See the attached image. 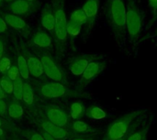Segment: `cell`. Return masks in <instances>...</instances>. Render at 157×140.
<instances>
[{
  "label": "cell",
  "mask_w": 157,
  "mask_h": 140,
  "mask_svg": "<svg viewBox=\"0 0 157 140\" xmlns=\"http://www.w3.org/2000/svg\"><path fill=\"white\" fill-rule=\"evenodd\" d=\"M104 15L118 42L126 36V0H105Z\"/></svg>",
  "instance_id": "1"
},
{
  "label": "cell",
  "mask_w": 157,
  "mask_h": 140,
  "mask_svg": "<svg viewBox=\"0 0 157 140\" xmlns=\"http://www.w3.org/2000/svg\"><path fill=\"white\" fill-rule=\"evenodd\" d=\"M143 12L137 0H126V36L131 43H135L143 29Z\"/></svg>",
  "instance_id": "2"
},
{
  "label": "cell",
  "mask_w": 157,
  "mask_h": 140,
  "mask_svg": "<svg viewBox=\"0 0 157 140\" xmlns=\"http://www.w3.org/2000/svg\"><path fill=\"white\" fill-rule=\"evenodd\" d=\"M142 113V110H136L117 118L109 126L103 140H117L127 138L135 119L140 116Z\"/></svg>",
  "instance_id": "3"
},
{
  "label": "cell",
  "mask_w": 157,
  "mask_h": 140,
  "mask_svg": "<svg viewBox=\"0 0 157 140\" xmlns=\"http://www.w3.org/2000/svg\"><path fill=\"white\" fill-rule=\"evenodd\" d=\"M52 9L55 17L54 36L58 42L64 43L67 39V18L64 8V0H52Z\"/></svg>",
  "instance_id": "4"
},
{
  "label": "cell",
  "mask_w": 157,
  "mask_h": 140,
  "mask_svg": "<svg viewBox=\"0 0 157 140\" xmlns=\"http://www.w3.org/2000/svg\"><path fill=\"white\" fill-rule=\"evenodd\" d=\"M99 8V0H86L82 6V9L85 12L86 22L85 25V29L87 34H90L92 31L98 14Z\"/></svg>",
  "instance_id": "5"
},
{
  "label": "cell",
  "mask_w": 157,
  "mask_h": 140,
  "mask_svg": "<svg viewBox=\"0 0 157 140\" xmlns=\"http://www.w3.org/2000/svg\"><path fill=\"white\" fill-rule=\"evenodd\" d=\"M40 61H41L42 67H43V72L50 79H52L57 83H60L63 81V72L52 57H50L48 55H43L41 57Z\"/></svg>",
  "instance_id": "6"
},
{
  "label": "cell",
  "mask_w": 157,
  "mask_h": 140,
  "mask_svg": "<svg viewBox=\"0 0 157 140\" xmlns=\"http://www.w3.org/2000/svg\"><path fill=\"white\" fill-rule=\"evenodd\" d=\"M105 68V62L98 58L93 60L81 76V84L84 86L98 76Z\"/></svg>",
  "instance_id": "7"
},
{
  "label": "cell",
  "mask_w": 157,
  "mask_h": 140,
  "mask_svg": "<svg viewBox=\"0 0 157 140\" xmlns=\"http://www.w3.org/2000/svg\"><path fill=\"white\" fill-rule=\"evenodd\" d=\"M40 93L43 96L47 98H59L70 94L71 91H69L62 83L54 82L42 85L40 89Z\"/></svg>",
  "instance_id": "8"
},
{
  "label": "cell",
  "mask_w": 157,
  "mask_h": 140,
  "mask_svg": "<svg viewBox=\"0 0 157 140\" xmlns=\"http://www.w3.org/2000/svg\"><path fill=\"white\" fill-rule=\"evenodd\" d=\"M36 5L34 3H29L26 0H14L9 3L8 9L14 15L23 17L32 13L35 9Z\"/></svg>",
  "instance_id": "9"
},
{
  "label": "cell",
  "mask_w": 157,
  "mask_h": 140,
  "mask_svg": "<svg viewBox=\"0 0 157 140\" xmlns=\"http://www.w3.org/2000/svg\"><path fill=\"white\" fill-rule=\"evenodd\" d=\"M98 57H93L91 55H84L76 58L70 65V71L74 75L82 76L85 70L88 66V64Z\"/></svg>",
  "instance_id": "10"
},
{
  "label": "cell",
  "mask_w": 157,
  "mask_h": 140,
  "mask_svg": "<svg viewBox=\"0 0 157 140\" xmlns=\"http://www.w3.org/2000/svg\"><path fill=\"white\" fill-rule=\"evenodd\" d=\"M47 117L51 123L61 127H63L68 124L66 114L59 108H49L47 111Z\"/></svg>",
  "instance_id": "11"
},
{
  "label": "cell",
  "mask_w": 157,
  "mask_h": 140,
  "mask_svg": "<svg viewBox=\"0 0 157 140\" xmlns=\"http://www.w3.org/2000/svg\"><path fill=\"white\" fill-rule=\"evenodd\" d=\"M3 18L6 21V23L13 28L16 30H25L28 28V25L26 21L19 16L14 15L12 13H5L3 14Z\"/></svg>",
  "instance_id": "12"
},
{
  "label": "cell",
  "mask_w": 157,
  "mask_h": 140,
  "mask_svg": "<svg viewBox=\"0 0 157 140\" xmlns=\"http://www.w3.org/2000/svg\"><path fill=\"white\" fill-rule=\"evenodd\" d=\"M40 23L41 26L48 31L53 32L54 27H55V17H54V12L52 7H45L42 10L41 17H40Z\"/></svg>",
  "instance_id": "13"
},
{
  "label": "cell",
  "mask_w": 157,
  "mask_h": 140,
  "mask_svg": "<svg viewBox=\"0 0 157 140\" xmlns=\"http://www.w3.org/2000/svg\"><path fill=\"white\" fill-rule=\"evenodd\" d=\"M41 127L45 130V132H47L48 134H50L56 139H63V138H66L68 135L67 131L65 129H63V127H58V126L51 123L50 121L43 122L41 124Z\"/></svg>",
  "instance_id": "14"
},
{
  "label": "cell",
  "mask_w": 157,
  "mask_h": 140,
  "mask_svg": "<svg viewBox=\"0 0 157 140\" xmlns=\"http://www.w3.org/2000/svg\"><path fill=\"white\" fill-rule=\"evenodd\" d=\"M29 74L33 75L34 77H40L43 74V67L41 61L36 57H29L27 61Z\"/></svg>",
  "instance_id": "15"
},
{
  "label": "cell",
  "mask_w": 157,
  "mask_h": 140,
  "mask_svg": "<svg viewBox=\"0 0 157 140\" xmlns=\"http://www.w3.org/2000/svg\"><path fill=\"white\" fill-rule=\"evenodd\" d=\"M32 42L34 45L40 48H48L52 45V38L45 32H38L34 35L32 39Z\"/></svg>",
  "instance_id": "16"
},
{
  "label": "cell",
  "mask_w": 157,
  "mask_h": 140,
  "mask_svg": "<svg viewBox=\"0 0 157 140\" xmlns=\"http://www.w3.org/2000/svg\"><path fill=\"white\" fill-rule=\"evenodd\" d=\"M86 115L89 118L94 120H102L107 117L106 112L98 106H90L89 108H87Z\"/></svg>",
  "instance_id": "17"
},
{
  "label": "cell",
  "mask_w": 157,
  "mask_h": 140,
  "mask_svg": "<svg viewBox=\"0 0 157 140\" xmlns=\"http://www.w3.org/2000/svg\"><path fill=\"white\" fill-rule=\"evenodd\" d=\"M82 28H83L82 24L69 19L68 22H67V28H66L67 36H69L71 38L77 37L80 34V32L82 30Z\"/></svg>",
  "instance_id": "18"
},
{
  "label": "cell",
  "mask_w": 157,
  "mask_h": 140,
  "mask_svg": "<svg viewBox=\"0 0 157 140\" xmlns=\"http://www.w3.org/2000/svg\"><path fill=\"white\" fill-rule=\"evenodd\" d=\"M17 68H18L20 76L25 80L29 79V66H28V62H27L26 59L23 56H18V58H17Z\"/></svg>",
  "instance_id": "19"
},
{
  "label": "cell",
  "mask_w": 157,
  "mask_h": 140,
  "mask_svg": "<svg viewBox=\"0 0 157 140\" xmlns=\"http://www.w3.org/2000/svg\"><path fill=\"white\" fill-rule=\"evenodd\" d=\"M70 19L71 20H74L75 22H78V23L82 24L83 26H85L86 25V17L85 12L82 9V7L74 10L72 12L71 16H70Z\"/></svg>",
  "instance_id": "20"
},
{
  "label": "cell",
  "mask_w": 157,
  "mask_h": 140,
  "mask_svg": "<svg viewBox=\"0 0 157 140\" xmlns=\"http://www.w3.org/2000/svg\"><path fill=\"white\" fill-rule=\"evenodd\" d=\"M73 129L75 132L82 133V134H87V133H91L93 131L92 128L86 123H85L83 121H80V120H76L75 122H74Z\"/></svg>",
  "instance_id": "21"
},
{
  "label": "cell",
  "mask_w": 157,
  "mask_h": 140,
  "mask_svg": "<svg viewBox=\"0 0 157 140\" xmlns=\"http://www.w3.org/2000/svg\"><path fill=\"white\" fill-rule=\"evenodd\" d=\"M13 94L16 99L21 100L23 96V90H24V83L21 81V79H17L14 81L13 83Z\"/></svg>",
  "instance_id": "22"
},
{
  "label": "cell",
  "mask_w": 157,
  "mask_h": 140,
  "mask_svg": "<svg viewBox=\"0 0 157 140\" xmlns=\"http://www.w3.org/2000/svg\"><path fill=\"white\" fill-rule=\"evenodd\" d=\"M22 100L27 105H31L34 100V94L31 86L29 83H24V90H23V96Z\"/></svg>",
  "instance_id": "23"
},
{
  "label": "cell",
  "mask_w": 157,
  "mask_h": 140,
  "mask_svg": "<svg viewBox=\"0 0 157 140\" xmlns=\"http://www.w3.org/2000/svg\"><path fill=\"white\" fill-rule=\"evenodd\" d=\"M85 109L80 103H74L71 105V116L74 119H78L84 115Z\"/></svg>",
  "instance_id": "24"
},
{
  "label": "cell",
  "mask_w": 157,
  "mask_h": 140,
  "mask_svg": "<svg viewBox=\"0 0 157 140\" xmlns=\"http://www.w3.org/2000/svg\"><path fill=\"white\" fill-rule=\"evenodd\" d=\"M8 115L12 118H18L23 115V108L18 104H12L8 107Z\"/></svg>",
  "instance_id": "25"
},
{
  "label": "cell",
  "mask_w": 157,
  "mask_h": 140,
  "mask_svg": "<svg viewBox=\"0 0 157 140\" xmlns=\"http://www.w3.org/2000/svg\"><path fill=\"white\" fill-rule=\"evenodd\" d=\"M148 131H149V127H145L139 131L133 132L132 134H130L127 137L126 140H146Z\"/></svg>",
  "instance_id": "26"
},
{
  "label": "cell",
  "mask_w": 157,
  "mask_h": 140,
  "mask_svg": "<svg viewBox=\"0 0 157 140\" xmlns=\"http://www.w3.org/2000/svg\"><path fill=\"white\" fill-rule=\"evenodd\" d=\"M0 85L5 93L6 94H13V82L10 79L3 78L0 81Z\"/></svg>",
  "instance_id": "27"
},
{
  "label": "cell",
  "mask_w": 157,
  "mask_h": 140,
  "mask_svg": "<svg viewBox=\"0 0 157 140\" xmlns=\"http://www.w3.org/2000/svg\"><path fill=\"white\" fill-rule=\"evenodd\" d=\"M10 67H11V61H10L9 58L3 57L0 60V72L1 73H6Z\"/></svg>",
  "instance_id": "28"
},
{
  "label": "cell",
  "mask_w": 157,
  "mask_h": 140,
  "mask_svg": "<svg viewBox=\"0 0 157 140\" xmlns=\"http://www.w3.org/2000/svg\"><path fill=\"white\" fill-rule=\"evenodd\" d=\"M7 76H8V78H9L12 82L17 80V79L19 78V76H20L18 68H17V66H11V67L9 68V70L7 71Z\"/></svg>",
  "instance_id": "29"
},
{
  "label": "cell",
  "mask_w": 157,
  "mask_h": 140,
  "mask_svg": "<svg viewBox=\"0 0 157 140\" xmlns=\"http://www.w3.org/2000/svg\"><path fill=\"white\" fill-rule=\"evenodd\" d=\"M149 6L152 12V20L155 21L157 17V0H149Z\"/></svg>",
  "instance_id": "30"
},
{
  "label": "cell",
  "mask_w": 157,
  "mask_h": 140,
  "mask_svg": "<svg viewBox=\"0 0 157 140\" xmlns=\"http://www.w3.org/2000/svg\"><path fill=\"white\" fill-rule=\"evenodd\" d=\"M7 28V24L4 20L3 17L0 16V33H4Z\"/></svg>",
  "instance_id": "31"
},
{
  "label": "cell",
  "mask_w": 157,
  "mask_h": 140,
  "mask_svg": "<svg viewBox=\"0 0 157 140\" xmlns=\"http://www.w3.org/2000/svg\"><path fill=\"white\" fill-rule=\"evenodd\" d=\"M6 104H5V102L2 100V99H0V115H4L5 114V112H6Z\"/></svg>",
  "instance_id": "32"
},
{
  "label": "cell",
  "mask_w": 157,
  "mask_h": 140,
  "mask_svg": "<svg viewBox=\"0 0 157 140\" xmlns=\"http://www.w3.org/2000/svg\"><path fill=\"white\" fill-rule=\"evenodd\" d=\"M30 140H45V139H44V138H43L41 135H40V134H34V135H32V136H31Z\"/></svg>",
  "instance_id": "33"
},
{
  "label": "cell",
  "mask_w": 157,
  "mask_h": 140,
  "mask_svg": "<svg viewBox=\"0 0 157 140\" xmlns=\"http://www.w3.org/2000/svg\"><path fill=\"white\" fill-rule=\"evenodd\" d=\"M42 137L44 138V139L45 140H56V138H54L52 136H51V135L48 134L47 132H44L43 135H42Z\"/></svg>",
  "instance_id": "34"
},
{
  "label": "cell",
  "mask_w": 157,
  "mask_h": 140,
  "mask_svg": "<svg viewBox=\"0 0 157 140\" xmlns=\"http://www.w3.org/2000/svg\"><path fill=\"white\" fill-rule=\"evenodd\" d=\"M3 53H4V43L0 39V60L3 58Z\"/></svg>",
  "instance_id": "35"
},
{
  "label": "cell",
  "mask_w": 157,
  "mask_h": 140,
  "mask_svg": "<svg viewBox=\"0 0 157 140\" xmlns=\"http://www.w3.org/2000/svg\"><path fill=\"white\" fill-rule=\"evenodd\" d=\"M5 96H6L5 92H4V90L2 89L1 85H0V99H4V98H5Z\"/></svg>",
  "instance_id": "36"
},
{
  "label": "cell",
  "mask_w": 157,
  "mask_h": 140,
  "mask_svg": "<svg viewBox=\"0 0 157 140\" xmlns=\"http://www.w3.org/2000/svg\"><path fill=\"white\" fill-rule=\"evenodd\" d=\"M153 37H157V28H155V32H154V34H153Z\"/></svg>",
  "instance_id": "37"
},
{
  "label": "cell",
  "mask_w": 157,
  "mask_h": 140,
  "mask_svg": "<svg viewBox=\"0 0 157 140\" xmlns=\"http://www.w3.org/2000/svg\"><path fill=\"white\" fill-rule=\"evenodd\" d=\"M73 140H86V139H85V138H75V139H73Z\"/></svg>",
  "instance_id": "38"
},
{
  "label": "cell",
  "mask_w": 157,
  "mask_h": 140,
  "mask_svg": "<svg viewBox=\"0 0 157 140\" xmlns=\"http://www.w3.org/2000/svg\"><path fill=\"white\" fill-rule=\"evenodd\" d=\"M5 1L4 0H0V6H3V3H4Z\"/></svg>",
  "instance_id": "39"
},
{
  "label": "cell",
  "mask_w": 157,
  "mask_h": 140,
  "mask_svg": "<svg viewBox=\"0 0 157 140\" xmlns=\"http://www.w3.org/2000/svg\"><path fill=\"white\" fill-rule=\"evenodd\" d=\"M26 1H28V2H29V3H34L36 0H26Z\"/></svg>",
  "instance_id": "40"
},
{
  "label": "cell",
  "mask_w": 157,
  "mask_h": 140,
  "mask_svg": "<svg viewBox=\"0 0 157 140\" xmlns=\"http://www.w3.org/2000/svg\"><path fill=\"white\" fill-rule=\"evenodd\" d=\"M3 135V130H2V128L0 127V136H2Z\"/></svg>",
  "instance_id": "41"
},
{
  "label": "cell",
  "mask_w": 157,
  "mask_h": 140,
  "mask_svg": "<svg viewBox=\"0 0 157 140\" xmlns=\"http://www.w3.org/2000/svg\"><path fill=\"white\" fill-rule=\"evenodd\" d=\"M5 2H9V3H11V2H13L14 0H4Z\"/></svg>",
  "instance_id": "42"
},
{
  "label": "cell",
  "mask_w": 157,
  "mask_h": 140,
  "mask_svg": "<svg viewBox=\"0 0 157 140\" xmlns=\"http://www.w3.org/2000/svg\"><path fill=\"white\" fill-rule=\"evenodd\" d=\"M127 138H121V139H117V140H126Z\"/></svg>",
  "instance_id": "43"
},
{
  "label": "cell",
  "mask_w": 157,
  "mask_h": 140,
  "mask_svg": "<svg viewBox=\"0 0 157 140\" xmlns=\"http://www.w3.org/2000/svg\"><path fill=\"white\" fill-rule=\"evenodd\" d=\"M1 125H2V123H1V119H0V127H1Z\"/></svg>",
  "instance_id": "44"
},
{
  "label": "cell",
  "mask_w": 157,
  "mask_h": 140,
  "mask_svg": "<svg viewBox=\"0 0 157 140\" xmlns=\"http://www.w3.org/2000/svg\"><path fill=\"white\" fill-rule=\"evenodd\" d=\"M156 20H157V17H156Z\"/></svg>",
  "instance_id": "45"
}]
</instances>
